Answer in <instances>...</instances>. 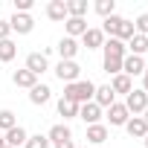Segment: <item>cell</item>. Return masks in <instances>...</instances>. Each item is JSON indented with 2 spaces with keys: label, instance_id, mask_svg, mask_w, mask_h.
<instances>
[{
  "label": "cell",
  "instance_id": "obj_1",
  "mask_svg": "<svg viewBox=\"0 0 148 148\" xmlns=\"http://www.w3.org/2000/svg\"><path fill=\"white\" fill-rule=\"evenodd\" d=\"M93 93H96V84L90 79H79V82H73V84H64V96L61 99H70V102H76L79 108L93 102Z\"/></svg>",
  "mask_w": 148,
  "mask_h": 148
},
{
  "label": "cell",
  "instance_id": "obj_2",
  "mask_svg": "<svg viewBox=\"0 0 148 148\" xmlns=\"http://www.w3.org/2000/svg\"><path fill=\"white\" fill-rule=\"evenodd\" d=\"M102 32L125 44V41H131V38H134V32H136V29H134V23H131L128 18H122V15H110V18H105Z\"/></svg>",
  "mask_w": 148,
  "mask_h": 148
},
{
  "label": "cell",
  "instance_id": "obj_3",
  "mask_svg": "<svg viewBox=\"0 0 148 148\" xmlns=\"http://www.w3.org/2000/svg\"><path fill=\"white\" fill-rule=\"evenodd\" d=\"M125 108H128V113H134V116H139V113H145V108H148V93L139 87H134L128 96H125V102H122Z\"/></svg>",
  "mask_w": 148,
  "mask_h": 148
},
{
  "label": "cell",
  "instance_id": "obj_4",
  "mask_svg": "<svg viewBox=\"0 0 148 148\" xmlns=\"http://www.w3.org/2000/svg\"><path fill=\"white\" fill-rule=\"evenodd\" d=\"M55 76H58L64 84H73V82H79V76H82V67H79L76 61H58V67H55Z\"/></svg>",
  "mask_w": 148,
  "mask_h": 148
},
{
  "label": "cell",
  "instance_id": "obj_5",
  "mask_svg": "<svg viewBox=\"0 0 148 148\" xmlns=\"http://www.w3.org/2000/svg\"><path fill=\"white\" fill-rule=\"evenodd\" d=\"M9 26H12V32H18V35H29L32 29H35V21H32V15H12L9 18Z\"/></svg>",
  "mask_w": 148,
  "mask_h": 148
},
{
  "label": "cell",
  "instance_id": "obj_6",
  "mask_svg": "<svg viewBox=\"0 0 148 148\" xmlns=\"http://www.w3.org/2000/svg\"><path fill=\"white\" fill-rule=\"evenodd\" d=\"M122 73H125L128 79L142 76V73H145V58H139V55H125V61H122Z\"/></svg>",
  "mask_w": 148,
  "mask_h": 148
},
{
  "label": "cell",
  "instance_id": "obj_7",
  "mask_svg": "<svg viewBox=\"0 0 148 148\" xmlns=\"http://www.w3.org/2000/svg\"><path fill=\"white\" fill-rule=\"evenodd\" d=\"M26 70L32 73V76H41V73H47V70H49L47 55H44V52H29V55H26Z\"/></svg>",
  "mask_w": 148,
  "mask_h": 148
},
{
  "label": "cell",
  "instance_id": "obj_8",
  "mask_svg": "<svg viewBox=\"0 0 148 148\" xmlns=\"http://www.w3.org/2000/svg\"><path fill=\"white\" fill-rule=\"evenodd\" d=\"M55 49H58L61 61H73V58L79 55V41H76V38H67V35H64V38L58 41V47H55Z\"/></svg>",
  "mask_w": 148,
  "mask_h": 148
},
{
  "label": "cell",
  "instance_id": "obj_9",
  "mask_svg": "<svg viewBox=\"0 0 148 148\" xmlns=\"http://www.w3.org/2000/svg\"><path fill=\"white\" fill-rule=\"evenodd\" d=\"M47 139H49V145H61V142L73 139V131H70V125H67V122H61V125H52V128H49Z\"/></svg>",
  "mask_w": 148,
  "mask_h": 148
},
{
  "label": "cell",
  "instance_id": "obj_10",
  "mask_svg": "<svg viewBox=\"0 0 148 148\" xmlns=\"http://www.w3.org/2000/svg\"><path fill=\"white\" fill-rule=\"evenodd\" d=\"M131 119V113H128V108L122 105V102H113L110 108H108V122L110 125H125Z\"/></svg>",
  "mask_w": 148,
  "mask_h": 148
},
{
  "label": "cell",
  "instance_id": "obj_11",
  "mask_svg": "<svg viewBox=\"0 0 148 148\" xmlns=\"http://www.w3.org/2000/svg\"><path fill=\"white\" fill-rule=\"evenodd\" d=\"M125 131H128V136H134V139H145L148 125H145V119H142V116H131V119L125 122Z\"/></svg>",
  "mask_w": 148,
  "mask_h": 148
},
{
  "label": "cell",
  "instance_id": "obj_12",
  "mask_svg": "<svg viewBox=\"0 0 148 148\" xmlns=\"http://www.w3.org/2000/svg\"><path fill=\"white\" fill-rule=\"evenodd\" d=\"M12 82H15V87H23V90H32L35 84H38V76H32V73L23 67V70H15L12 73Z\"/></svg>",
  "mask_w": 148,
  "mask_h": 148
},
{
  "label": "cell",
  "instance_id": "obj_13",
  "mask_svg": "<svg viewBox=\"0 0 148 148\" xmlns=\"http://www.w3.org/2000/svg\"><path fill=\"white\" fill-rule=\"evenodd\" d=\"M79 116H82L87 125H99V119H102V108H99L96 102H87V105L79 108Z\"/></svg>",
  "mask_w": 148,
  "mask_h": 148
},
{
  "label": "cell",
  "instance_id": "obj_14",
  "mask_svg": "<svg viewBox=\"0 0 148 148\" xmlns=\"http://www.w3.org/2000/svg\"><path fill=\"white\" fill-rule=\"evenodd\" d=\"M3 139H6V145H9V148H23V145H26V139H29V134H26L21 125H15L12 131H6V136H3Z\"/></svg>",
  "mask_w": 148,
  "mask_h": 148
},
{
  "label": "cell",
  "instance_id": "obj_15",
  "mask_svg": "<svg viewBox=\"0 0 148 148\" xmlns=\"http://www.w3.org/2000/svg\"><path fill=\"white\" fill-rule=\"evenodd\" d=\"M64 29H67V38H79V35H84L90 26H87L84 18H67V21H64Z\"/></svg>",
  "mask_w": 148,
  "mask_h": 148
},
{
  "label": "cell",
  "instance_id": "obj_16",
  "mask_svg": "<svg viewBox=\"0 0 148 148\" xmlns=\"http://www.w3.org/2000/svg\"><path fill=\"white\" fill-rule=\"evenodd\" d=\"M125 49H128V55H139V58H142V55L148 52V38H145V35H136V32H134V38H131V41L125 44Z\"/></svg>",
  "mask_w": 148,
  "mask_h": 148
},
{
  "label": "cell",
  "instance_id": "obj_17",
  "mask_svg": "<svg viewBox=\"0 0 148 148\" xmlns=\"http://www.w3.org/2000/svg\"><path fill=\"white\" fill-rule=\"evenodd\" d=\"M108 87L113 90V96H116V93H122V96H128V93L134 90V82H131V79L125 76V73H119V76H113V82H110Z\"/></svg>",
  "mask_w": 148,
  "mask_h": 148
},
{
  "label": "cell",
  "instance_id": "obj_18",
  "mask_svg": "<svg viewBox=\"0 0 148 148\" xmlns=\"http://www.w3.org/2000/svg\"><path fill=\"white\" fill-rule=\"evenodd\" d=\"M82 41H84V47H87V49H102V44H105V32L90 26V29L82 35Z\"/></svg>",
  "mask_w": 148,
  "mask_h": 148
},
{
  "label": "cell",
  "instance_id": "obj_19",
  "mask_svg": "<svg viewBox=\"0 0 148 148\" xmlns=\"http://www.w3.org/2000/svg\"><path fill=\"white\" fill-rule=\"evenodd\" d=\"M47 18L49 21H67V0H49Z\"/></svg>",
  "mask_w": 148,
  "mask_h": 148
},
{
  "label": "cell",
  "instance_id": "obj_20",
  "mask_svg": "<svg viewBox=\"0 0 148 148\" xmlns=\"http://www.w3.org/2000/svg\"><path fill=\"white\" fill-rule=\"evenodd\" d=\"M49 99H52V90H49L47 84H35V87L29 90V102H32V105H47Z\"/></svg>",
  "mask_w": 148,
  "mask_h": 148
},
{
  "label": "cell",
  "instance_id": "obj_21",
  "mask_svg": "<svg viewBox=\"0 0 148 148\" xmlns=\"http://www.w3.org/2000/svg\"><path fill=\"white\" fill-rule=\"evenodd\" d=\"M93 102H96V105L105 110V108H110V105L116 102V96H113V90L105 84V87H96V93H93Z\"/></svg>",
  "mask_w": 148,
  "mask_h": 148
},
{
  "label": "cell",
  "instance_id": "obj_22",
  "mask_svg": "<svg viewBox=\"0 0 148 148\" xmlns=\"http://www.w3.org/2000/svg\"><path fill=\"white\" fill-rule=\"evenodd\" d=\"M108 139V128L99 122V125H87V142H93V145H102Z\"/></svg>",
  "mask_w": 148,
  "mask_h": 148
},
{
  "label": "cell",
  "instance_id": "obj_23",
  "mask_svg": "<svg viewBox=\"0 0 148 148\" xmlns=\"http://www.w3.org/2000/svg\"><path fill=\"white\" fill-rule=\"evenodd\" d=\"M87 9V0H67V18H84Z\"/></svg>",
  "mask_w": 148,
  "mask_h": 148
},
{
  "label": "cell",
  "instance_id": "obj_24",
  "mask_svg": "<svg viewBox=\"0 0 148 148\" xmlns=\"http://www.w3.org/2000/svg\"><path fill=\"white\" fill-rule=\"evenodd\" d=\"M15 55H18V44H15L12 38L0 41V61H3V64H9V61H12Z\"/></svg>",
  "mask_w": 148,
  "mask_h": 148
},
{
  "label": "cell",
  "instance_id": "obj_25",
  "mask_svg": "<svg viewBox=\"0 0 148 148\" xmlns=\"http://www.w3.org/2000/svg\"><path fill=\"white\" fill-rule=\"evenodd\" d=\"M58 113L64 119H73V116H79V105L70 102V99H58Z\"/></svg>",
  "mask_w": 148,
  "mask_h": 148
},
{
  "label": "cell",
  "instance_id": "obj_26",
  "mask_svg": "<svg viewBox=\"0 0 148 148\" xmlns=\"http://www.w3.org/2000/svg\"><path fill=\"white\" fill-rule=\"evenodd\" d=\"M102 18H110V15H116V3L113 0H96V6H93Z\"/></svg>",
  "mask_w": 148,
  "mask_h": 148
},
{
  "label": "cell",
  "instance_id": "obj_27",
  "mask_svg": "<svg viewBox=\"0 0 148 148\" xmlns=\"http://www.w3.org/2000/svg\"><path fill=\"white\" fill-rule=\"evenodd\" d=\"M15 125H18V119L12 110H0V131H12Z\"/></svg>",
  "mask_w": 148,
  "mask_h": 148
},
{
  "label": "cell",
  "instance_id": "obj_28",
  "mask_svg": "<svg viewBox=\"0 0 148 148\" xmlns=\"http://www.w3.org/2000/svg\"><path fill=\"white\" fill-rule=\"evenodd\" d=\"M23 148H49V139L44 136V134H35V136H29L26 139V145Z\"/></svg>",
  "mask_w": 148,
  "mask_h": 148
},
{
  "label": "cell",
  "instance_id": "obj_29",
  "mask_svg": "<svg viewBox=\"0 0 148 148\" xmlns=\"http://www.w3.org/2000/svg\"><path fill=\"white\" fill-rule=\"evenodd\" d=\"M134 29H136V35H145V38H148V12H142V15L134 21Z\"/></svg>",
  "mask_w": 148,
  "mask_h": 148
},
{
  "label": "cell",
  "instance_id": "obj_30",
  "mask_svg": "<svg viewBox=\"0 0 148 148\" xmlns=\"http://www.w3.org/2000/svg\"><path fill=\"white\" fill-rule=\"evenodd\" d=\"M9 32H12L9 21H0V41H6V38H9Z\"/></svg>",
  "mask_w": 148,
  "mask_h": 148
},
{
  "label": "cell",
  "instance_id": "obj_31",
  "mask_svg": "<svg viewBox=\"0 0 148 148\" xmlns=\"http://www.w3.org/2000/svg\"><path fill=\"white\" fill-rule=\"evenodd\" d=\"M142 90L148 93V64H145V73H142Z\"/></svg>",
  "mask_w": 148,
  "mask_h": 148
},
{
  "label": "cell",
  "instance_id": "obj_32",
  "mask_svg": "<svg viewBox=\"0 0 148 148\" xmlns=\"http://www.w3.org/2000/svg\"><path fill=\"white\" fill-rule=\"evenodd\" d=\"M55 148H76V145H73V139H67V142H61V145H55Z\"/></svg>",
  "mask_w": 148,
  "mask_h": 148
},
{
  "label": "cell",
  "instance_id": "obj_33",
  "mask_svg": "<svg viewBox=\"0 0 148 148\" xmlns=\"http://www.w3.org/2000/svg\"><path fill=\"white\" fill-rule=\"evenodd\" d=\"M0 148H6V139H3V134H0Z\"/></svg>",
  "mask_w": 148,
  "mask_h": 148
},
{
  "label": "cell",
  "instance_id": "obj_34",
  "mask_svg": "<svg viewBox=\"0 0 148 148\" xmlns=\"http://www.w3.org/2000/svg\"><path fill=\"white\" fill-rule=\"evenodd\" d=\"M142 119H145V125H148V108H145V116H142Z\"/></svg>",
  "mask_w": 148,
  "mask_h": 148
},
{
  "label": "cell",
  "instance_id": "obj_35",
  "mask_svg": "<svg viewBox=\"0 0 148 148\" xmlns=\"http://www.w3.org/2000/svg\"><path fill=\"white\" fill-rule=\"evenodd\" d=\"M142 142H145V148H148V134H145V139H142Z\"/></svg>",
  "mask_w": 148,
  "mask_h": 148
},
{
  "label": "cell",
  "instance_id": "obj_36",
  "mask_svg": "<svg viewBox=\"0 0 148 148\" xmlns=\"http://www.w3.org/2000/svg\"><path fill=\"white\" fill-rule=\"evenodd\" d=\"M6 148H9V145H6Z\"/></svg>",
  "mask_w": 148,
  "mask_h": 148
},
{
  "label": "cell",
  "instance_id": "obj_37",
  "mask_svg": "<svg viewBox=\"0 0 148 148\" xmlns=\"http://www.w3.org/2000/svg\"><path fill=\"white\" fill-rule=\"evenodd\" d=\"M84 148H87V145H84Z\"/></svg>",
  "mask_w": 148,
  "mask_h": 148
}]
</instances>
